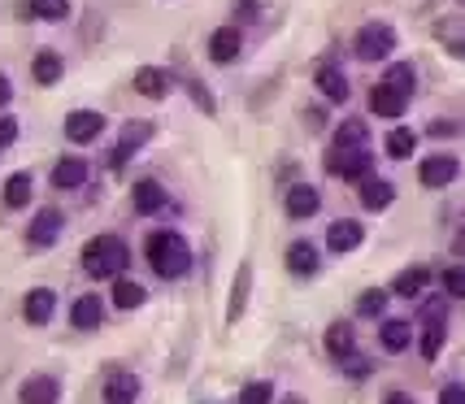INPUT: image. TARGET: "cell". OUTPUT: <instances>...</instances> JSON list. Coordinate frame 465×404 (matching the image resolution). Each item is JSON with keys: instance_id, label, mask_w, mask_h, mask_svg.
Listing matches in <instances>:
<instances>
[{"instance_id": "cell-1", "label": "cell", "mask_w": 465, "mask_h": 404, "mask_svg": "<svg viewBox=\"0 0 465 404\" xmlns=\"http://www.w3.org/2000/svg\"><path fill=\"white\" fill-rule=\"evenodd\" d=\"M143 252H148V265H153L162 279H183V274L192 270V248H187V240L174 235V231H153Z\"/></svg>"}, {"instance_id": "cell-2", "label": "cell", "mask_w": 465, "mask_h": 404, "mask_svg": "<svg viewBox=\"0 0 465 404\" xmlns=\"http://www.w3.org/2000/svg\"><path fill=\"white\" fill-rule=\"evenodd\" d=\"M126 265H131V248L118 235H96V240L83 248V270L92 279H118Z\"/></svg>"}, {"instance_id": "cell-3", "label": "cell", "mask_w": 465, "mask_h": 404, "mask_svg": "<svg viewBox=\"0 0 465 404\" xmlns=\"http://www.w3.org/2000/svg\"><path fill=\"white\" fill-rule=\"evenodd\" d=\"M326 174H335V179H348V182H357L370 174V153L365 148H331L326 153Z\"/></svg>"}, {"instance_id": "cell-4", "label": "cell", "mask_w": 465, "mask_h": 404, "mask_svg": "<svg viewBox=\"0 0 465 404\" xmlns=\"http://www.w3.org/2000/svg\"><path fill=\"white\" fill-rule=\"evenodd\" d=\"M444 330H448V318H444V304H426L422 313V357L426 361H435L440 357V348H444Z\"/></svg>"}, {"instance_id": "cell-5", "label": "cell", "mask_w": 465, "mask_h": 404, "mask_svg": "<svg viewBox=\"0 0 465 404\" xmlns=\"http://www.w3.org/2000/svg\"><path fill=\"white\" fill-rule=\"evenodd\" d=\"M457 174H461V162H457L452 153H435V157H426V162L418 165V179H422V187H448Z\"/></svg>"}, {"instance_id": "cell-6", "label": "cell", "mask_w": 465, "mask_h": 404, "mask_svg": "<svg viewBox=\"0 0 465 404\" xmlns=\"http://www.w3.org/2000/svg\"><path fill=\"white\" fill-rule=\"evenodd\" d=\"M396 48V31L391 26H365L357 35V57L361 61H383Z\"/></svg>"}, {"instance_id": "cell-7", "label": "cell", "mask_w": 465, "mask_h": 404, "mask_svg": "<svg viewBox=\"0 0 465 404\" xmlns=\"http://www.w3.org/2000/svg\"><path fill=\"white\" fill-rule=\"evenodd\" d=\"M61 226H65V213H61V209H40V213L31 218L26 240H31V248H53L61 235Z\"/></svg>"}, {"instance_id": "cell-8", "label": "cell", "mask_w": 465, "mask_h": 404, "mask_svg": "<svg viewBox=\"0 0 465 404\" xmlns=\"http://www.w3.org/2000/svg\"><path fill=\"white\" fill-rule=\"evenodd\" d=\"M101 131H104V118L96 109H74V113L65 118V140H74V143L101 140Z\"/></svg>"}, {"instance_id": "cell-9", "label": "cell", "mask_w": 465, "mask_h": 404, "mask_svg": "<svg viewBox=\"0 0 465 404\" xmlns=\"http://www.w3.org/2000/svg\"><path fill=\"white\" fill-rule=\"evenodd\" d=\"M283 209H287V218H313L318 209H322V196H318V187H309V182H296L292 192H287V201H283Z\"/></svg>"}, {"instance_id": "cell-10", "label": "cell", "mask_w": 465, "mask_h": 404, "mask_svg": "<svg viewBox=\"0 0 465 404\" xmlns=\"http://www.w3.org/2000/svg\"><path fill=\"white\" fill-rule=\"evenodd\" d=\"M131 209L143 213V218H148V213H162L165 209V187L157 179H140L135 187H131Z\"/></svg>"}, {"instance_id": "cell-11", "label": "cell", "mask_w": 465, "mask_h": 404, "mask_svg": "<svg viewBox=\"0 0 465 404\" xmlns=\"http://www.w3.org/2000/svg\"><path fill=\"white\" fill-rule=\"evenodd\" d=\"M243 48V35L240 26H218L213 35H209V57L218 61V65H226V61H235Z\"/></svg>"}, {"instance_id": "cell-12", "label": "cell", "mask_w": 465, "mask_h": 404, "mask_svg": "<svg viewBox=\"0 0 465 404\" xmlns=\"http://www.w3.org/2000/svg\"><path fill=\"white\" fill-rule=\"evenodd\" d=\"M22 404H57L61 400V383L57 379H48V374H35V379H26L18 391Z\"/></svg>"}, {"instance_id": "cell-13", "label": "cell", "mask_w": 465, "mask_h": 404, "mask_svg": "<svg viewBox=\"0 0 465 404\" xmlns=\"http://www.w3.org/2000/svg\"><path fill=\"white\" fill-rule=\"evenodd\" d=\"M53 309H57V296H53L48 287H35V291H26V301H22V318L31 326H44L53 318Z\"/></svg>"}, {"instance_id": "cell-14", "label": "cell", "mask_w": 465, "mask_h": 404, "mask_svg": "<svg viewBox=\"0 0 465 404\" xmlns=\"http://www.w3.org/2000/svg\"><path fill=\"white\" fill-rule=\"evenodd\" d=\"M287 270L296 274V279H309V274H318V248L309 240H296L287 248Z\"/></svg>"}, {"instance_id": "cell-15", "label": "cell", "mask_w": 465, "mask_h": 404, "mask_svg": "<svg viewBox=\"0 0 465 404\" xmlns=\"http://www.w3.org/2000/svg\"><path fill=\"white\" fill-rule=\"evenodd\" d=\"M135 92L148 96V101H162L165 92H170V70H157V65H143L135 70Z\"/></svg>"}, {"instance_id": "cell-16", "label": "cell", "mask_w": 465, "mask_h": 404, "mask_svg": "<svg viewBox=\"0 0 465 404\" xmlns=\"http://www.w3.org/2000/svg\"><path fill=\"white\" fill-rule=\"evenodd\" d=\"M370 109H374L379 118H401L409 109V96H401V92H391L387 83H379V87L370 92Z\"/></svg>"}, {"instance_id": "cell-17", "label": "cell", "mask_w": 465, "mask_h": 404, "mask_svg": "<svg viewBox=\"0 0 465 404\" xmlns=\"http://www.w3.org/2000/svg\"><path fill=\"white\" fill-rule=\"evenodd\" d=\"M361 240H365V231H361V222H352V218H340V222H331V231H326V243H331L335 252H352Z\"/></svg>"}, {"instance_id": "cell-18", "label": "cell", "mask_w": 465, "mask_h": 404, "mask_svg": "<svg viewBox=\"0 0 465 404\" xmlns=\"http://www.w3.org/2000/svg\"><path fill=\"white\" fill-rule=\"evenodd\" d=\"M313 83H318V92H322L326 101H335V104L348 101V79H344V70H335V65H322V70L313 74Z\"/></svg>"}, {"instance_id": "cell-19", "label": "cell", "mask_w": 465, "mask_h": 404, "mask_svg": "<svg viewBox=\"0 0 465 404\" xmlns=\"http://www.w3.org/2000/svg\"><path fill=\"white\" fill-rule=\"evenodd\" d=\"M148 135H153V126H148V122H126V126H122L118 153H114V165H122L131 153H135V148H143V143H148Z\"/></svg>"}, {"instance_id": "cell-20", "label": "cell", "mask_w": 465, "mask_h": 404, "mask_svg": "<svg viewBox=\"0 0 465 404\" xmlns=\"http://www.w3.org/2000/svg\"><path fill=\"white\" fill-rule=\"evenodd\" d=\"M391 201H396V187H391L387 179H361V204L365 209L379 213V209H387Z\"/></svg>"}, {"instance_id": "cell-21", "label": "cell", "mask_w": 465, "mask_h": 404, "mask_svg": "<svg viewBox=\"0 0 465 404\" xmlns=\"http://www.w3.org/2000/svg\"><path fill=\"white\" fill-rule=\"evenodd\" d=\"M135 396H140L135 374H118V379H109V387H104V404H135Z\"/></svg>"}, {"instance_id": "cell-22", "label": "cell", "mask_w": 465, "mask_h": 404, "mask_svg": "<svg viewBox=\"0 0 465 404\" xmlns=\"http://www.w3.org/2000/svg\"><path fill=\"white\" fill-rule=\"evenodd\" d=\"M83 179H87V162L83 157H61L57 170H53L57 187H83Z\"/></svg>"}, {"instance_id": "cell-23", "label": "cell", "mask_w": 465, "mask_h": 404, "mask_svg": "<svg viewBox=\"0 0 465 404\" xmlns=\"http://www.w3.org/2000/svg\"><path fill=\"white\" fill-rule=\"evenodd\" d=\"M101 313H104L101 296H79L70 318H74V326H79V330H92V326H101Z\"/></svg>"}, {"instance_id": "cell-24", "label": "cell", "mask_w": 465, "mask_h": 404, "mask_svg": "<svg viewBox=\"0 0 465 404\" xmlns=\"http://www.w3.org/2000/svg\"><path fill=\"white\" fill-rule=\"evenodd\" d=\"M426 279H430V274H426L422 265H409V270H401V279H396L391 291H396V296H405V301H413V296H422Z\"/></svg>"}, {"instance_id": "cell-25", "label": "cell", "mask_w": 465, "mask_h": 404, "mask_svg": "<svg viewBox=\"0 0 465 404\" xmlns=\"http://www.w3.org/2000/svg\"><path fill=\"white\" fill-rule=\"evenodd\" d=\"M248 283H252V270L240 265V279L231 287V309H226V322H240L243 318V304H248Z\"/></svg>"}, {"instance_id": "cell-26", "label": "cell", "mask_w": 465, "mask_h": 404, "mask_svg": "<svg viewBox=\"0 0 465 404\" xmlns=\"http://www.w3.org/2000/svg\"><path fill=\"white\" fill-rule=\"evenodd\" d=\"M379 340H383L387 352H405L409 340H413V326H409V322H383Z\"/></svg>"}, {"instance_id": "cell-27", "label": "cell", "mask_w": 465, "mask_h": 404, "mask_svg": "<svg viewBox=\"0 0 465 404\" xmlns=\"http://www.w3.org/2000/svg\"><path fill=\"white\" fill-rule=\"evenodd\" d=\"M365 140H370V131H365L361 118L340 122V131H335V143H340V148H365Z\"/></svg>"}, {"instance_id": "cell-28", "label": "cell", "mask_w": 465, "mask_h": 404, "mask_svg": "<svg viewBox=\"0 0 465 404\" xmlns=\"http://www.w3.org/2000/svg\"><path fill=\"white\" fill-rule=\"evenodd\" d=\"M326 348H331V357H340V361H344L348 352H352V326L331 322V330H326Z\"/></svg>"}, {"instance_id": "cell-29", "label": "cell", "mask_w": 465, "mask_h": 404, "mask_svg": "<svg viewBox=\"0 0 465 404\" xmlns=\"http://www.w3.org/2000/svg\"><path fill=\"white\" fill-rule=\"evenodd\" d=\"M413 148H418V135H413V131H405V126H396V131L387 135V157H396V162L413 157Z\"/></svg>"}, {"instance_id": "cell-30", "label": "cell", "mask_w": 465, "mask_h": 404, "mask_svg": "<svg viewBox=\"0 0 465 404\" xmlns=\"http://www.w3.org/2000/svg\"><path fill=\"white\" fill-rule=\"evenodd\" d=\"M5 204L9 209H26L31 204V174H14L5 182Z\"/></svg>"}, {"instance_id": "cell-31", "label": "cell", "mask_w": 465, "mask_h": 404, "mask_svg": "<svg viewBox=\"0 0 465 404\" xmlns=\"http://www.w3.org/2000/svg\"><path fill=\"white\" fill-rule=\"evenodd\" d=\"M383 83L391 87V92H401V96H413V87H418V74H413V65H391Z\"/></svg>"}, {"instance_id": "cell-32", "label": "cell", "mask_w": 465, "mask_h": 404, "mask_svg": "<svg viewBox=\"0 0 465 404\" xmlns=\"http://www.w3.org/2000/svg\"><path fill=\"white\" fill-rule=\"evenodd\" d=\"M31 74H35V83H57L61 79V57L57 53H40V57L31 61Z\"/></svg>"}, {"instance_id": "cell-33", "label": "cell", "mask_w": 465, "mask_h": 404, "mask_svg": "<svg viewBox=\"0 0 465 404\" xmlns=\"http://www.w3.org/2000/svg\"><path fill=\"white\" fill-rule=\"evenodd\" d=\"M26 9H31V18L61 22V18H65V14H70V0H31Z\"/></svg>"}, {"instance_id": "cell-34", "label": "cell", "mask_w": 465, "mask_h": 404, "mask_svg": "<svg viewBox=\"0 0 465 404\" xmlns=\"http://www.w3.org/2000/svg\"><path fill=\"white\" fill-rule=\"evenodd\" d=\"M114 304H118V309H140V304H143V287L131 283V279H118V283H114Z\"/></svg>"}, {"instance_id": "cell-35", "label": "cell", "mask_w": 465, "mask_h": 404, "mask_svg": "<svg viewBox=\"0 0 465 404\" xmlns=\"http://www.w3.org/2000/svg\"><path fill=\"white\" fill-rule=\"evenodd\" d=\"M383 309H387V291H379V287L361 291V301H357V313H361V318H379Z\"/></svg>"}, {"instance_id": "cell-36", "label": "cell", "mask_w": 465, "mask_h": 404, "mask_svg": "<svg viewBox=\"0 0 465 404\" xmlns=\"http://www.w3.org/2000/svg\"><path fill=\"white\" fill-rule=\"evenodd\" d=\"M444 291L452 296V301H465V265L444 270Z\"/></svg>"}, {"instance_id": "cell-37", "label": "cell", "mask_w": 465, "mask_h": 404, "mask_svg": "<svg viewBox=\"0 0 465 404\" xmlns=\"http://www.w3.org/2000/svg\"><path fill=\"white\" fill-rule=\"evenodd\" d=\"M270 400H274V383H248L240 396V404H270Z\"/></svg>"}, {"instance_id": "cell-38", "label": "cell", "mask_w": 465, "mask_h": 404, "mask_svg": "<svg viewBox=\"0 0 465 404\" xmlns=\"http://www.w3.org/2000/svg\"><path fill=\"white\" fill-rule=\"evenodd\" d=\"M14 140H18V118H9V113H5V118H0V153H5Z\"/></svg>"}, {"instance_id": "cell-39", "label": "cell", "mask_w": 465, "mask_h": 404, "mask_svg": "<svg viewBox=\"0 0 465 404\" xmlns=\"http://www.w3.org/2000/svg\"><path fill=\"white\" fill-rule=\"evenodd\" d=\"M440 404H465V383H448L440 391Z\"/></svg>"}, {"instance_id": "cell-40", "label": "cell", "mask_w": 465, "mask_h": 404, "mask_svg": "<svg viewBox=\"0 0 465 404\" xmlns=\"http://www.w3.org/2000/svg\"><path fill=\"white\" fill-rule=\"evenodd\" d=\"M192 96H196V104H201L204 113H213V101H209V92H204L201 83H192Z\"/></svg>"}, {"instance_id": "cell-41", "label": "cell", "mask_w": 465, "mask_h": 404, "mask_svg": "<svg viewBox=\"0 0 465 404\" xmlns=\"http://www.w3.org/2000/svg\"><path fill=\"white\" fill-rule=\"evenodd\" d=\"M9 96H14V87H9V79L0 74V104H9Z\"/></svg>"}, {"instance_id": "cell-42", "label": "cell", "mask_w": 465, "mask_h": 404, "mask_svg": "<svg viewBox=\"0 0 465 404\" xmlns=\"http://www.w3.org/2000/svg\"><path fill=\"white\" fill-rule=\"evenodd\" d=\"M387 404H413V400H409L405 391H391V396H387Z\"/></svg>"}, {"instance_id": "cell-43", "label": "cell", "mask_w": 465, "mask_h": 404, "mask_svg": "<svg viewBox=\"0 0 465 404\" xmlns=\"http://www.w3.org/2000/svg\"><path fill=\"white\" fill-rule=\"evenodd\" d=\"M452 248H457V252H461V257H465V226H461V231H457V243H452Z\"/></svg>"}, {"instance_id": "cell-44", "label": "cell", "mask_w": 465, "mask_h": 404, "mask_svg": "<svg viewBox=\"0 0 465 404\" xmlns=\"http://www.w3.org/2000/svg\"><path fill=\"white\" fill-rule=\"evenodd\" d=\"M452 53H461V57H465V44H452Z\"/></svg>"}, {"instance_id": "cell-45", "label": "cell", "mask_w": 465, "mask_h": 404, "mask_svg": "<svg viewBox=\"0 0 465 404\" xmlns=\"http://www.w3.org/2000/svg\"><path fill=\"white\" fill-rule=\"evenodd\" d=\"M283 404H304V400H283Z\"/></svg>"}, {"instance_id": "cell-46", "label": "cell", "mask_w": 465, "mask_h": 404, "mask_svg": "<svg viewBox=\"0 0 465 404\" xmlns=\"http://www.w3.org/2000/svg\"><path fill=\"white\" fill-rule=\"evenodd\" d=\"M461 5H465V0H461Z\"/></svg>"}]
</instances>
